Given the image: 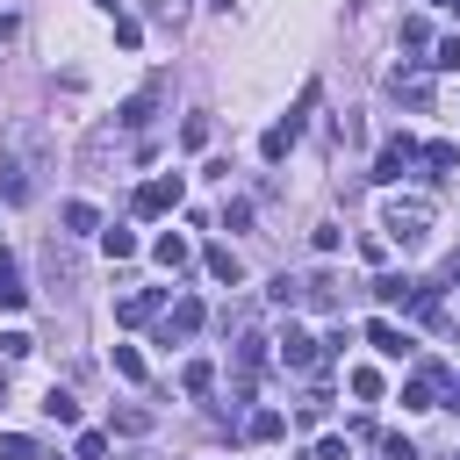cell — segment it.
I'll return each mask as SVG.
<instances>
[{
  "label": "cell",
  "mask_w": 460,
  "mask_h": 460,
  "mask_svg": "<svg viewBox=\"0 0 460 460\" xmlns=\"http://www.w3.org/2000/svg\"><path fill=\"white\" fill-rule=\"evenodd\" d=\"M180 201H187V180H180V172H158V180L137 187V216H172Z\"/></svg>",
  "instance_id": "277c9868"
},
{
  "label": "cell",
  "mask_w": 460,
  "mask_h": 460,
  "mask_svg": "<svg viewBox=\"0 0 460 460\" xmlns=\"http://www.w3.org/2000/svg\"><path fill=\"white\" fill-rule=\"evenodd\" d=\"M431 216H438V208H431L424 194H402V201H388V208H381V237H388V244H402V252H417V244L431 237Z\"/></svg>",
  "instance_id": "7a4b0ae2"
},
{
  "label": "cell",
  "mask_w": 460,
  "mask_h": 460,
  "mask_svg": "<svg viewBox=\"0 0 460 460\" xmlns=\"http://www.w3.org/2000/svg\"><path fill=\"white\" fill-rule=\"evenodd\" d=\"M446 280H453V288H460V252H446Z\"/></svg>",
  "instance_id": "e575fe53"
},
{
  "label": "cell",
  "mask_w": 460,
  "mask_h": 460,
  "mask_svg": "<svg viewBox=\"0 0 460 460\" xmlns=\"http://www.w3.org/2000/svg\"><path fill=\"white\" fill-rule=\"evenodd\" d=\"M388 86H395V93H402L410 108H424V101H431V79H424V72H395Z\"/></svg>",
  "instance_id": "2e32d148"
},
{
  "label": "cell",
  "mask_w": 460,
  "mask_h": 460,
  "mask_svg": "<svg viewBox=\"0 0 460 460\" xmlns=\"http://www.w3.org/2000/svg\"><path fill=\"white\" fill-rule=\"evenodd\" d=\"M438 388H446V367H417L402 381V410H438Z\"/></svg>",
  "instance_id": "8992f818"
},
{
  "label": "cell",
  "mask_w": 460,
  "mask_h": 460,
  "mask_svg": "<svg viewBox=\"0 0 460 460\" xmlns=\"http://www.w3.org/2000/svg\"><path fill=\"white\" fill-rule=\"evenodd\" d=\"M410 165H417V144H410V137H388V144L374 151V172H367V180H381V187H395V180H402Z\"/></svg>",
  "instance_id": "5b68a950"
},
{
  "label": "cell",
  "mask_w": 460,
  "mask_h": 460,
  "mask_svg": "<svg viewBox=\"0 0 460 460\" xmlns=\"http://www.w3.org/2000/svg\"><path fill=\"white\" fill-rule=\"evenodd\" d=\"M302 302H309V309H338V280H331V273H309V280H302Z\"/></svg>",
  "instance_id": "5bb4252c"
},
{
  "label": "cell",
  "mask_w": 460,
  "mask_h": 460,
  "mask_svg": "<svg viewBox=\"0 0 460 460\" xmlns=\"http://www.w3.org/2000/svg\"><path fill=\"white\" fill-rule=\"evenodd\" d=\"M65 230L79 237V230H101V208L93 201H65Z\"/></svg>",
  "instance_id": "d6986e66"
},
{
  "label": "cell",
  "mask_w": 460,
  "mask_h": 460,
  "mask_svg": "<svg viewBox=\"0 0 460 460\" xmlns=\"http://www.w3.org/2000/svg\"><path fill=\"white\" fill-rule=\"evenodd\" d=\"M187 259H194V252H187V237H180V230H165V237H158V266H165V273H180Z\"/></svg>",
  "instance_id": "e0dca14e"
},
{
  "label": "cell",
  "mask_w": 460,
  "mask_h": 460,
  "mask_svg": "<svg viewBox=\"0 0 460 460\" xmlns=\"http://www.w3.org/2000/svg\"><path fill=\"white\" fill-rule=\"evenodd\" d=\"M194 331H201V302H194V295H180V302H172V316H165V345H172V338H194Z\"/></svg>",
  "instance_id": "30bf717a"
},
{
  "label": "cell",
  "mask_w": 460,
  "mask_h": 460,
  "mask_svg": "<svg viewBox=\"0 0 460 460\" xmlns=\"http://www.w3.org/2000/svg\"><path fill=\"white\" fill-rule=\"evenodd\" d=\"M101 244H108V259H129V252H137V237H129V230H108Z\"/></svg>",
  "instance_id": "1f68e13d"
},
{
  "label": "cell",
  "mask_w": 460,
  "mask_h": 460,
  "mask_svg": "<svg viewBox=\"0 0 460 460\" xmlns=\"http://www.w3.org/2000/svg\"><path fill=\"white\" fill-rule=\"evenodd\" d=\"M417 158H424V165H431V172H438V180H446V172H453V165H460V151H453V144H424V151H417Z\"/></svg>",
  "instance_id": "ffe728a7"
},
{
  "label": "cell",
  "mask_w": 460,
  "mask_h": 460,
  "mask_svg": "<svg viewBox=\"0 0 460 460\" xmlns=\"http://www.w3.org/2000/svg\"><path fill=\"white\" fill-rule=\"evenodd\" d=\"M0 460H43V453H36V438H22V431H0Z\"/></svg>",
  "instance_id": "7402d4cb"
},
{
  "label": "cell",
  "mask_w": 460,
  "mask_h": 460,
  "mask_svg": "<svg viewBox=\"0 0 460 460\" xmlns=\"http://www.w3.org/2000/svg\"><path fill=\"white\" fill-rule=\"evenodd\" d=\"M316 460H352V453H345V438H323V446H316Z\"/></svg>",
  "instance_id": "d6a6232c"
},
{
  "label": "cell",
  "mask_w": 460,
  "mask_h": 460,
  "mask_svg": "<svg viewBox=\"0 0 460 460\" xmlns=\"http://www.w3.org/2000/svg\"><path fill=\"white\" fill-rule=\"evenodd\" d=\"M201 266H208V280H223V288H237V280H244V266H237V252H230V244H208V252H201Z\"/></svg>",
  "instance_id": "9c48e42d"
},
{
  "label": "cell",
  "mask_w": 460,
  "mask_h": 460,
  "mask_svg": "<svg viewBox=\"0 0 460 460\" xmlns=\"http://www.w3.org/2000/svg\"><path fill=\"white\" fill-rule=\"evenodd\" d=\"M453 402H460V374H453Z\"/></svg>",
  "instance_id": "d590c367"
},
{
  "label": "cell",
  "mask_w": 460,
  "mask_h": 460,
  "mask_svg": "<svg viewBox=\"0 0 460 460\" xmlns=\"http://www.w3.org/2000/svg\"><path fill=\"white\" fill-rule=\"evenodd\" d=\"M453 7H460V0H453Z\"/></svg>",
  "instance_id": "74e56055"
},
{
  "label": "cell",
  "mask_w": 460,
  "mask_h": 460,
  "mask_svg": "<svg viewBox=\"0 0 460 460\" xmlns=\"http://www.w3.org/2000/svg\"><path fill=\"white\" fill-rule=\"evenodd\" d=\"M14 36H22V22H14V14H0V50H7Z\"/></svg>",
  "instance_id": "836d02e7"
},
{
  "label": "cell",
  "mask_w": 460,
  "mask_h": 460,
  "mask_svg": "<svg viewBox=\"0 0 460 460\" xmlns=\"http://www.w3.org/2000/svg\"><path fill=\"white\" fill-rule=\"evenodd\" d=\"M381 453H388V460H417V446H410L402 431H381Z\"/></svg>",
  "instance_id": "f546056e"
},
{
  "label": "cell",
  "mask_w": 460,
  "mask_h": 460,
  "mask_svg": "<svg viewBox=\"0 0 460 460\" xmlns=\"http://www.w3.org/2000/svg\"><path fill=\"white\" fill-rule=\"evenodd\" d=\"M158 101H165V79H151V86H144V93H137V101H122V115H115V122H122V129H144V122H151V108H158Z\"/></svg>",
  "instance_id": "ba28073f"
},
{
  "label": "cell",
  "mask_w": 460,
  "mask_h": 460,
  "mask_svg": "<svg viewBox=\"0 0 460 460\" xmlns=\"http://www.w3.org/2000/svg\"><path fill=\"white\" fill-rule=\"evenodd\" d=\"M180 144H187V151H201V144H208V115H187V129H180Z\"/></svg>",
  "instance_id": "4316f807"
},
{
  "label": "cell",
  "mask_w": 460,
  "mask_h": 460,
  "mask_svg": "<svg viewBox=\"0 0 460 460\" xmlns=\"http://www.w3.org/2000/svg\"><path fill=\"white\" fill-rule=\"evenodd\" d=\"M108 7H115V0H108Z\"/></svg>",
  "instance_id": "f35d334b"
},
{
  "label": "cell",
  "mask_w": 460,
  "mask_h": 460,
  "mask_svg": "<svg viewBox=\"0 0 460 460\" xmlns=\"http://www.w3.org/2000/svg\"><path fill=\"white\" fill-rule=\"evenodd\" d=\"M431 65H438V72H460V36H438V43H431Z\"/></svg>",
  "instance_id": "484cf974"
},
{
  "label": "cell",
  "mask_w": 460,
  "mask_h": 460,
  "mask_svg": "<svg viewBox=\"0 0 460 460\" xmlns=\"http://www.w3.org/2000/svg\"><path fill=\"white\" fill-rule=\"evenodd\" d=\"M273 359H280L288 374H309V367H323V345H316V338H309L302 323H288V331L273 338Z\"/></svg>",
  "instance_id": "3957f363"
},
{
  "label": "cell",
  "mask_w": 460,
  "mask_h": 460,
  "mask_svg": "<svg viewBox=\"0 0 460 460\" xmlns=\"http://www.w3.org/2000/svg\"><path fill=\"white\" fill-rule=\"evenodd\" d=\"M323 410H331V388H309V395H302V424H316Z\"/></svg>",
  "instance_id": "83f0119b"
},
{
  "label": "cell",
  "mask_w": 460,
  "mask_h": 460,
  "mask_svg": "<svg viewBox=\"0 0 460 460\" xmlns=\"http://www.w3.org/2000/svg\"><path fill=\"white\" fill-rule=\"evenodd\" d=\"M431 7H453V0H431Z\"/></svg>",
  "instance_id": "8d00e7d4"
},
{
  "label": "cell",
  "mask_w": 460,
  "mask_h": 460,
  "mask_svg": "<svg viewBox=\"0 0 460 460\" xmlns=\"http://www.w3.org/2000/svg\"><path fill=\"white\" fill-rule=\"evenodd\" d=\"M424 43H431V29H424V22L410 14V22H402V50H424Z\"/></svg>",
  "instance_id": "4dcf8cb0"
},
{
  "label": "cell",
  "mask_w": 460,
  "mask_h": 460,
  "mask_svg": "<svg viewBox=\"0 0 460 460\" xmlns=\"http://www.w3.org/2000/svg\"><path fill=\"white\" fill-rule=\"evenodd\" d=\"M7 151H0V201L7 208H22V201H36V180H43V122H7V137H0Z\"/></svg>",
  "instance_id": "6da1fadb"
},
{
  "label": "cell",
  "mask_w": 460,
  "mask_h": 460,
  "mask_svg": "<svg viewBox=\"0 0 460 460\" xmlns=\"http://www.w3.org/2000/svg\"><path fill=\"white\" fill-rule=\"evenodd\" d=\"M345 381H352V395H359V402H381V374H374V367H352Z\"/></svg>",
  "instance_id": "44dd1931"
},
{
  "label": "cell",
  "mask_w": 460,
  "mask_h": 460,
  "mask_svg": "<svg viewBox=\"0 0 460 460\" xmlns=\"http://www.w3.org/2000/svg\"><path fill=\"white\" fill-rule=\"evenodd\" d=\"M374 295H381V302H410V295H417V288H410V280H402V273H381V280H374Z\"/></svg>",
  "instance_id": "cb8c5ba5"
},
{
  "label": "cell",
  "mask_w": 460,
  "mask_h": 460,
  "mask_svg": "<svg viewBox=\"0 0 460 460\" xmlns=\"http://www.w3.org/2000/svg\"><path fill=\"white\" fill-rule=\"evenodd\" d=\"M72 460H108V431H79L72 438Z\"/></svg>",
  "instance_id": "603a6c76"
},
{
  "label": "cell",
  "mask_w": 460,
  "mask_h": 460,
  "mask_svg": "<svg viewBox=\"0 0 460 460\" xmlns=\"http://www.w3.org/2000/svg\"><path fill=\"white\" fill-rule=\"evenodd\" d=\"M158 309H165V288H137V295L115 302V323H151Z\"/></svg>",
  "instance_id": "52a82bcc"
},
{
  "label": "cell",
  "mask_w": 460,
  "mask_h": 460,
  "mask_svg": "<svg viewBox=\"0 0 460 460\" xmlns=\"http://www.w3.org/2000/svg\"><path fill=\"white\" fill-rule=\"evenodd\" d=\"M43 417L72 431V424H79V395H72V388H50V395H43Z\"/></svg>",
  "instance_id": "7c38bea8"
},
{
  "label": "cell",
  "mask_w": 460,
  "mask_h": 460,
  "mask_svg": "<svg viewBox=\"0 0 460 460\" xmlns=\"http://www.w3.org/2000/svg\"><path fill=\"white\" fill-rule=\"evenodd\" d=\"M115 374H122V381H144V352H137V345H115Z\"/></svg>",
  "instance_id": "d4e9b609"
},
{
  "label": "cell",
  "mask_w": 460,
  "mask_h": 460,
  "mask_svg": "<svg viewBox=\"0 0 460 460\" xmlns=\"http://www.w3.org/2000/svg\"><path fill=\"white\" fill-rule=\"evenodd\" d=\"M280 431H288V417H280V410H252V417H244V438H259V446H273Z\"/></svg>",
  "instance_id": "4fadbf2b"
},
{
  "label": "cell",
  "mask_w": 460,
  "mask_h": 460,
  "mask_svg": "<svg viewBox=\"0 0 460 460\" xmlns=\"http://www.w3.org/2000/svg\"><path fill=\"white\" fill-rule=\"evenodd\" d=\"M367 345H374L381 359H402V352H410V338H402V331H395L388 316H374V323H367Z\"/></svg>",
  "instance_id": "8fae6325"
},
{
  "label": "cell",
  "mask_w": 460,
  "mask_h": 460,
  "mask_svg": "<svg viewBox=\"0 0 460 460\" xmlns=\"http://www.w3.org/2000/svg\"><path fill=\"white\" fill-rule=\"evenodd\" d=\"M29 302V288H22V266L14 259H0V309H22Z\"/></svg>",
  "instance_id": "9a60e30c"
},
{
  "label": "cell",
  "mask_w": 460,
  "mask_h": 460,
  "mask_svg": "<svg viewBox=\"0 0 460 460\" xmlns=\"http://www.w3.org/2000/svg\"><path fill=\"white\" fill-rule=\"evenodd\" d=\"M115 431H151V410H137V402H129V410H115Z\"/></svg>",
  "instance_id": "f1b7e54d"
},
{
  "label": "cell",
  "mask_w": 460,
  "mask_h": 460,
  "mask_svg": "<svg viewBox=\"0 0 460 460\" xmlns=\"http://www.w3.org/2000/svg\"><path fill=\"white\" fill-rule=\"evenodd\" d=\"M180 388H187V395H208V388H216V367H208V359H187V367H180Z\"/></svg>",
  "instance_id": "ac0fdd59"
}]
</instances>
